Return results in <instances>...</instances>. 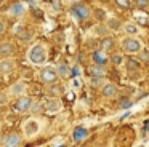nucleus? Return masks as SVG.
<instances>
[{
	"label": "nucleus",
	"mask_w": 149,
	"mask_h": 147,
	"mask_svg": "<svg viewBox=\"0 0 149 147\" xmlns=\"http://www.w3.org/2000/svg\"><path fill=\"white\" fill-rule=\"evenodd\" d=\"M138 56H139L141 61H149V50L148 48H143V50L138 53Z\"/></svg>",
	"instance_id": "obj_28"
},
{
	"label": "nucleus",
	"mask_w": 149,
	"mask_h": 147,
	"mask_svg": "<svg viewBox=\"0 0 149 147\" xmlns=\"http://www.w3.org/2000/svg\"><path fill=\"white\" fill-rule=\"evenodd\" d=\"M5 31H7V24H5V21H2V19H0V35L3 34Z\"/></svg>",
	"instance_id": "obj_30"
},
{
	"label": "nucleus",
	"mask_w": 149,
	"mask_h": 147,
	"mask_svg": "<svg viewBox=\"0 0 149 147\" xmlns=\"http://www.w3.org/2000/svg\"><path fill=\"white\" fill-rule=\"evenodd\" d=\"M68 2H69V3H72V5H74V3H80L82 0H68Z\"/></svg>",
	"instance_id": "obj_35"
},
{
	"label": "nucleus",
	"mask_w": 149,
	"mask_h": 147,
	"mask_svg": "<svg viewBox=\"0 0 149 147\" xmlns=\"http://www.w3.org/2000/svg\"><path fill=\"white\" fill-rule=\"evenodd\" d=\"M56 69H58L59 75H61L63 78H68V77H69V74H71V70H69V66L64 62V61H61V62H58V64H56Z\"/></svg>",
	"instance_id": "obj_23"
},
{
	"label": "nucleus",
	"mask_w": 149,
	"mask_h": 147,
	"mask_svg": "<svg viewBox=\"0 0 149 147\" xmlns=\"http://www.w3.org/2000/svg\"><path fill=\"white\" fill-rule=\"evenodd\" d=\"M32 37H34V32H31V31H26L23 34V32H21L19 35H18V38H19L21 42H23V43H26V42H29V40H32Z\"/></svg>",
	"instance_id": "obj_24"
},
{
	"label": "nucleus",
	"mask_w": 149,
	"mask_h": 147,
	"mask_svg": "<svg viewBox=\"0 0 149 147\" xmlns=\"http://www.w3.org/2000/svg\"><path fill=\"white\" fill-rule=\"evenodd\" d=\"M135 5L139 10H149V0H135Z\"/></svg>",
	"instance_id": "obj_25"
},
{
	"label": "nucleus",
	"mask_w": 149,
	"mask_h": 147,
	"mask_svg": "<svg viewBox=\"0 0 149 147\" xmlns=\"http://www.w3.org/2000/svg\"><path fill=\"white\" fill-rule=\"evenodd\" d=\"M88 130L85 126H77L74 130V136H72V139H74V142H84V141L88 139Z\"/></svg>",
	"instance_id": "obj_14"
},
{
	"label": "nucleus",
	"mask_w": 149,
	"mask_h": 147,
	"mask_svg": "<svg viewBox=\"0 0 149 147\" xmlns=\"http://www.w3.org/2000/svg\"><path fill=\"white\" fill-rule=\"evenodd\" d=\"M120 46H122V51L127 54H138L144 48L143 42L138 38V35H125L120 40Z\"/></svg>",
	"instance_id": "obj_3"
},
{
	"label": "nucleus",
	"mask_w": 149,
	"mask_h": 147,
	"mask_svg": "<svg viewBox=\"0 0 149 147\" xmlns=\"http://www.w3.org/2000/svg\"><path fill=\"white\" fill-rule=\"evenodd\" d=\"M3 144H5V136L0 133V146H3Z\"/></svg>",
	"instance_id": "obj_34"
},
{
	"label": "nucleus",
	"mask_w": 149,
	"mask_h": 147,
	"mask_svg": "<svg viewBox=\"0 0 149 147\" xmlns=\"http://www.w3.org/2000/svg\"><path fill=\"white\" fill-rule=\"evenodd\" d=\"M90 75H95V77H106V67L104 66H100V64H93L90 66Z\"/></svg>",
	"instance_id": "obj_20"
},
{
	"label": "nucleus",
	"mask_w": 149,
	"mask_h": 147,
	"mask_svg": "<svg viewBox=\"0 0 149 147\" xmlns=\"http://www.w3.org/2000/svg\"><path fill=\"white\" fill-rule=\"evenodd\" d=\"M32 107H34V99L29 98V96H26V94L16 98V101L13 102V109L18 114H26V112H29Z\"/></svg>",
	"instance_id": "obj_5"
},
{
	"label": "nucleus",
	"mask_w": 149,
	"mask_h": 147,
	"mask_svg": "<svg viewBox=\"0 0 149 147\" xmlns=\"http://www.w3.org/2000/svg\"><path fill=\"white\" fill-rule=\"evenodd\" d=\"M64 144H66V137L58 136V137H55V139L50 142V146H64Z\"/></svg>",
	"instance_id": "obj_26"
},
{
	"label": "nucleus",
	"mask_w": 149,
	"mask_h": 147,
	"mask_svg": "<svg viewBox=\"0 0 149 147\" xmlns=\"http://www.w3.org/2000/svg\"><path fill=\"white\" fill-rule=\"evenodd\" d=\"M106 27H107V31L117 32V31L122 29V24H120V21L117 18H107L106 19Z\"/></svg>",
	"instance_id": "obj_19"
},
{
	"label": "nucleus",
	"mask_w": 149,
	"mask_h": 147,
	"mask_svg": "<svg viewBox=\"0 0 149 147\" xmlns=\"http://www.w3.org/2000/svg\"><path fill=\"white\" fill-rule=\"evenodd\" d=\"M111 62H112L114 66H117V67L123 66V62H125V56H123V53H120V51L112 53L111 54Z\"/></svg>",
	"instance_id": "obj_21"
},
{
	"label": "nucleus",
	"mask_w": 149,
	"mask_h": 147,
	"mask_svg": "<svg viewBox=\"0 0 149 147\" xmlns=\"http://www.w3.org/2000/svg\"><path fill=\"white\" fill-rule=\"evenodd\" d=\"M101 94H103L104 98H107V99H114L117 94H119V86H117L116 83H112V82H106L103 85V88H101Z\"/></svg>",
	"instance_id": "obj_10"
},
{
	"label": "nucleus",
	"mask_w": 149,
	"mask_h": 147,
	"mask_svg": "<svg viewBox=\"0 0 149 147\" xmlns=\"http://www.w3.org/2000/svg\"><path fill=\"white\" fill-rule=\"evenodd\" d=\"M13 51H15V46H13L11 42H2V43H0V56L2 58L13 54Z\"/></svg>",
	"instance_id": "obj_18"
},
{
	"label": "nucleus",
	"mask_w": 149,
	"mask_h": 147,
	"mask_svg": "<svg viewBox=\"0 0 149 147\" xmlns=\"http://www.w3.org/2000/svg\"><path fill=\"white\" fill-rule=\"evenodd\" d=\"M107 61H111V58H107V53H106V51H103L101 48L93 53V62H95V64H100V66H104V67H106Z\"/></svg>",
	"instance_id": "obj_16"
},
{
	"label": "nucleus",
	"mask_w": 149,
	"mask_h": 147,
	"mask_svg": "<svg viewBox=\"0 0 149 147\" xmlns=\"http://www.w3.org/2000/svg\"><path fill=\"white\" fill-rule=\"evenodd\" d=\"M122 31H123V34H125V35H139V34H143L141 27H139L136 22H133V21L123 22V24H122Z\"/></svg>",
	"instance_id": "obj_13"
},
{
	"label": "nucleus",
	"mask_w": 149,
	"mask_h": 147,
	"mask_svg": "<svg viewBox=\"0 0 149 147\" xmlns=\"http://www.w3.org/2000/svg\"><path fill=\"white\" fill-rule=\"evenodd\" d=\"M116 3L119 6H122V8H128V6L132 5V2H130V0H116Z\"/></svg>",
	"instance_id": "obj_29"
},
{
	"label": "nucleus",
	"mask_w": 149,
	"mask_h": 147,
	"mask_svg": "<svg viewBox=\"0 0 149 147\" xmlns=\"http://www.w3.org/2000/svg\"><path fill=\"white\" fill-rule=\"evenodd\" d=\"M72 15H74L79 21H88V19L91 18V10L88 8L87 5H84L82 2L74 3V6H72Z\"/></svg>",
	"instance_id": "obj_7"
},
{
	"label": "nucleus",
	"mask_w": 149,
	"mask_h": 147,
	"mask_svg": "<svg viewBox=\"0 0 149 147\" xmlns=\"http://www.w3.org/2000/svg\"><path fill=\"white\" fill-rule=\"evenodd\" d=\"M48 59V48L43 42H34L27 48V61L32 66H43Z\"/></svg>",
	"instance_id": "obj_1"
},
{
	"label": "nucleus",
	"mask_w": 149,
	"mask_h": 147,
	"mask_svg": "<svg viewBox=\"0 0 149 147\" xmlns=\"http://www.w3.org/2000/svg\"><path fill=\"white\" fill-rule=\"evenodd\" d=\"M5 112H7V105H0V117L5 115Z\"/></svg>",
	"instance_id": "obj_32"
},
{
	"label": "nucleus",
	"mask_w": 149,
	"mask_h": 147,
	"mask_svg": "<svg viewBox=\"0 0 149 147\" xmlns=\"http://www.w3.org/2000/svg\"><path fill=\"white\" fill-rule=\"evenodd\" d=\"M106 82H107L106 77H95V75L90 77V85L93 86V88H100V89H101Z\"/></svg>",
	"instance_id": "obj_22"
},
{
	"label": "nucleus",
	"mask_w": 149,
	"mask_h": 147,
	"mask_svg": "<svg viewBox=\"0 0 149 147\" xmlns=\"http://www.w3.org/2000/svg\"><path fill=\"white\" fill-rule=\"evenodd\" d=\"M26 5H24L23 2L19 3H15V5H11L10 8L7 10V15L11 16V18H16V19H21L24 15H26Z\"/></svg>",
	"instance_id": "obj_9"
},
{
	"label": "nucleus",
	"mask_w": 149,
	"mask_h": 147,
	"mask_svg": "<svg viewBox=\"0 0 149 147\" xmlns=\"http://www.w3.org/2000/svg\"><path fill=\"white\" fill-rule=\"evenodd\" d=\"M130 105H133V101H132V99H127V101H123L122 109H127V107H130Z\"/></svg>",
	"instance_id": "obj_31"
},
{
	"label": "nucleus",
	"mask_w": 149,
	"mask_h": 147,
	"mask_svg": "<svg viewBox=\"0 0 149 147\" xmlns=\"http://www.w3.org/2000/svg\"><path fill=\"white\" fill-rule=\"evenodd\" d=\"M8 93H10V96H13V98L24 96V94L27 93V85H26V82H23V80H18V82L11 83V85L8 86Z\"/></svg>",
	"instance_id": "obj_8"
},
{
	"label": "nucleus",
	"mask_w": 149,
	"mask_h": 147,
	"mask_svg": "<svg viewBox=\"0 0 149 147\" xmlns=\"http://www.w3.org/2000/svg\"><path fill=\"white\" fill-rule=\"evenodd\" d=\"M16 70V61L10 56L0 59V77H8Z\"/></svg>",
	"instance_id": "obj_6"
},
{
	"label": "nucleus",
	"mask_w": 149,
	"mask_h": 147,
	"mask_svg": "<svg viewBox=\"0 0 149 147\" xmlns=\"http://www.w3.org/2000/svg\"><path fill=\"white\" fill-rule=\"evenodd\" d=\"M23 137L21 134L18 133H8L5 136V147H18V146H23Z\"/></svg>",
	"instance_id": "obj_11"
},
{
	"label": "nucleus",
	"mask_w": 149,
	"mask_h": 147,
	"mask_svg": "<svg viewBox=\"0 0 149 147\" xmlns=\"http://www.w3.org/2000/svg\"><path fill=\"white\" fill-rule=\"evenodd\" d=\"M48 88H47V93H48L52 98H59V96L64 94V86L59 85L58 82L56 83H52V85H47Z\"/></svg>",
	"instance_id": "obj_15"
},
{
	"label": "nucleus",
	"mask_w": 149,
	"mask_h": 147,
	"mask_svg": "<svg viewBox=\"0 0 149 147\" xmlns=\"http://www.w3.org/2000/svg\"><path fill=\"white\" fill-rule=\"evenodd\" d=\"M8 96H10V93L0 91V105H7L8 104Z\"/></svg>",
	"instance_id": "obj_27"
},
{
	"label": "nucleus",
	"mask_w": 149,
	"mask_h": 147,
	"mask_svg": "<svg viewBox=\"0 0 149 147\" xmlns=\"http://www.w3.org/2000/svg\"><path fill=\"white\" fill-rule=\"evenodd\" d=\"M100 48L103 51H106V53H109V51H114V48H116V40H114L112 37H103V40H101V45Z\"/></svg>",
	"instance_id": "obj_17"
},
{
	"label": "nucleus",
	"mask_w": 149,
	"mask_h": 147,
	"mask_svg": "<svg viewBox=\"0 0 149 147\" xmlns=\"http://www.w3.org/2000/svg\"><path fill=\"white\" fill-rule=\"evenodd\" d=\"M63 109V102L59 101V98H52L48 102H45V112L47 114H58Z\"/></svg>",
	"instance_id": "obj_12"
},
{
	"label": "nucleus",
	"mask_w": 149,
	"mask_h": 147,
	"mask_svg": "<svg viewBox=\"0 0 149 147\" xmlns=\"http://www.w3.org/2000/svg\"><path fill=\"white\" fill-rule=\"evenodd\" d=\"M39 78L43 85H52V83L58 82V80L61 78V75H59L56 67L47 66V67H42V70H40V74H39Z\"/></svg>",
	"instance_id": "obj_4"
},
{
	"label": "nucleus",
	"mask_w": 149,
	"mask_h": 147,
	"mask_svg": "<svg viewBox=\"0 0 149 147\" xmlns=\"http://www.w3.org/2000/svg\"><path fill=\"white\" fill-rule=\"evenodd\" d=\"M53 6H55L56 10H61V5H59V2H58V0H53Z\"/></svg>",
	"instance_id": "obj_33"
},
{
	"label": "nucleus",
	"mask_w": 149,
	"mask_h": 147,
	"mask_svg": "<svg viewBox=\"0 0 149 147\" xmlns=\"http://www.w3.org/2000/svg\"><path fill=\"white\" fill-rule=\"evenodd\" d=\"M43 128V123L39 120L37 117H31V118H26L21 125V130H23V136L26 139H34L40 134Z\"/></svg>",
	"instance_id": "obj_2"
}]
</instances>
